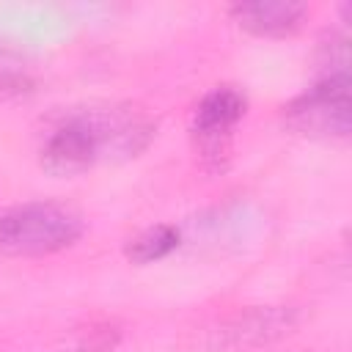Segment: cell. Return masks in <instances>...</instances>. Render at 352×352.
<instances>
[{"mask_svg": "<svg viewBox=\"0 0 352 352\" xmlns=\"http://www.w3.org/2000/svg\"><path fill=\"white\" fill-rule=\"evenodd\" d=\"M121 330L113 322H88L82 330H74V352H107L118 344Z\"/></svg>", "mask_w": 352, "mask_h": 352, "instance_id": "cell-8", "label": "cell"}, {"mask_svg": "<svg viewBox=\"0 0 352 352\" xmlns=\"http://www.w3.org/2000/svg\"><path fill=\"white\" fill-rule=\"evenodd\" d=\"M176 245H179V228L160 223V226L140 231L135 239H129L126 258L135 264H151V261L165 258L170 250H176Z\"/></svg>", "mask_w": 352, "mask_h": 352, "instance_id": "cell-7", "label": "cell"}, {"mask_svg": "<svg viewBox=\"0 0 352 352\" xmlns=\"http://www.w3.org/2000/svg\"><path fill=\"white\" fill-rule=\"evenodd\" d=\"M157 135V121L138 104L72 110L58 118L41 146V165L55 176H74L104 160L138 157Z\"/></svg>", "mask_w": 352, "mask_h": 352, "instance_id": "cell-1", "label": "cell"}, {"mask_svg": "<svg viewBox=\"0 0 352 352\" xmlns=\"http://www.w3.org/2000/svg\"><path fill=\"white\" fill-rule=\"evenodd\" d=\"M305 14L308 8L292 0H258L231 6L234 22L253 36H289L302 25Z\"/></svg>", "mask_w": 352, "mask_h": 352, "instance_id": "cell-6", "label": "cell"}, {"mask_svg": "<svg viewBox=\"0 0 352 352\" xmlns=\"http://www.w3.org/2000/svg\"><path fill=\"white\" fill-rule=\"evenodd\" d=\"M300 324L294 305H245L220 314L190 330V349L198 352H245L270 346Z\"/></svg>", "mask_w": 352, "mask_h": 352, "instance_id": "cell-2", "label": "cell"}, {"mask_svg": "<svg viewBox=\"0 0 352 352\" xmlns=\"http://www.w3.org/2000/svg\"><path fill=\"white\" fill-rule=\"evenodd\" d=\"M245 116V94L234 85H217L195 104L192 113V143L201 162L209 170H223L231 157L234 129Z\"/></svg>", "mask_w": 352, "mask_h": 352, "instance_id": "cell-4", "label": "cell"}, {"mask_svg": "<svg viewBox=\"0 0 352 352\" xmlns=\"http://www.w3.org/2000/svg\"><path fill=\"white\" fill-rule=\"evenodd\" d=\"M82 236V217L52 201H28L0 212V253L50 256Z\"/></svg>", "mask_w": 352, "mask_h": 352, "instance_id": "cell-3", "label": "cell"}, {"mask_svg": "<svg viewBox=\"0 0 352 352\" xmlns=\"http://www.w3.org/2000/svg\"><path fill=\"white\" fill-rule=\"evenodd\" d=\"M283 118L294 132L308 138H346L352 118L349 77H319L283 107Z\"/></svg>", "mask_w": 352, "mask_h": 352, "instance_id": "cell-5", "label": "cell"}]
</instances>
